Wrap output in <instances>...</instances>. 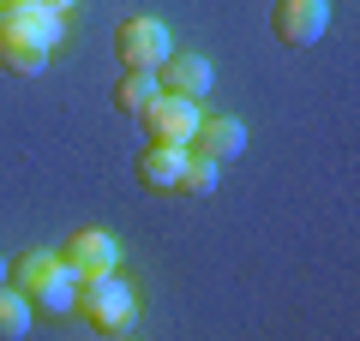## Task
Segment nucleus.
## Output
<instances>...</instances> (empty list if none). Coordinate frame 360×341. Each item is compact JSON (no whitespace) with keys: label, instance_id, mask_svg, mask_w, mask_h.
<instances>
[{"label":"nucleus","instance_id":"obj_6","mask_svg":"<svg viewBox=\"0 0 360 341\" xmlns=\"http://www.w3.org/2000/svg\"><path fill=\"white\" fill-rule=\"evenodd\" d=\"M60 264L72 269V276H96V269H115V264H120V240H115V234H103V227H78V234H66Z\"/></svg>","mask_w":360,"mask_h":341},{"label":"nucleus","instance_id":"obj_1","mask_svg":"<svg viewBox=\"0 0 360 341\" xmlns=\"http://www.w3.org/2000/svg\"><path fill=\"white\" fill-rule=\"evenodd\" d=\"M60 25L66 18L42 0H25V6H0V66L18 78H37L49 66L54 42H60Z\"/></svg>","mask_w":360,"mask_h":341},{"label":"nucleus","instance_id":"obj_3","mask_svg":"<svg viewBox=\"0 0 360 341\" xmlns=\"http://www.w3.org/2000/svg\"><path fill=\"white\" fill-rule=\"evenodd\" d=\"M115 54H120V66H162L174 54V36H168L162 18L139 13V18H120L115 25Z\"/></svg>","mask_w":360,"mask_h":341},{"label":"nucleus","instance_id":"obj_16","mask_svg":"<svg viewBox=\"0 0 360 341\" xmlns=\"http://www.w3.org/2000/svg\"><path fill=\"white\" fill-rule=\"evenodd\" d=\"M0 6H25V0H0Z\"/></svg>","mask_w":360,"mask_h":341},{"label":"nucleus","instance_id":"obj_5","mask_svg":"<svg viewBox=\"0 0 360 341\" xmlns=\"http://www.w3.org/2000/svg\"><path fill=\"white\" fill-rule=\"evenodd\" d=\"M144 120V132H150V144H193V132H198V102H186V96H168V90H156V102L139 114Z\"/></svg>","mask_w":360,"mask_h":341},{"label":"nucleus","instance_id":"obj_7","mask_svg":"<svg viewBox=\"0 0 360 341\" xmlns=\"http://www.w3.org/2000/svg\"><path fill=\"white\" fill-rule=\"evenodd\" d=\"M210 60L205 54H168L162 66H156V84L168 90V96H186V102H205L210 96Z\"/></svg>","mask_w":360,"mask_h":341},{"label":"nucleus","instance_id":"obj_10","mask_svg":"<svg viewBox=\"0 0 360 341\" xmlns=\"http://www.w3.org/2000/svg\"><path fill=\"white\" fill-rule=\"evenodd\" d=\"M60 269H66V264H60V252H25L13 269H6V281H13V288L25 293V300H37V293L49 288V281L60 276Z\"/></svg>","mask_w":360,"mask_h":341},{"label":"nucleus","instance_id":"obj_4","mask_svg":"<svg viewBox=\"0 0 360 341\" xmlns=\"http://www.w3.org/2000/svg\"><path fill=\"white\" fill-rule=\"evenodd\" d=\"M330 25V0H276V13H270V30L283 48H312Z\"/></svg>","mask_w":360,"mask_h":341},{"label":"nucleus","instance_id":"obj_2","mask_svg":"<svg viewBox=\"0 0 360 341\" xmlns=\"http://www.w3.org/2000/svg\"><path fill=\"white\" fill-rule=\"evenodd\" d=\"M72 312L84 317L90 329H127L132 312H139V300H132V288L115 276V269H96V276H78V293H72Z\"/></svg>","mask_w":360,"mask_h":341},{"label":"nucleus","instance_id":"obj_11","mask_svg":"<svg viewBox=\"0 0 360 341\" xmlns=\"http://www.w3.org/2000/svg\"><path fill=\"white\" fill-rule=\"evenodd\" d=\"M156 66H127V72H120V84H115V108L120 114H144L156 102Z\"/></svg>","mask_w":360,"mask_h":341},{"label":"nucleus","instance_id":"obj_15","mask_svg":"<svg viewBox=\"0 0 360 341\" xmlns=\"http://www.w3.org/2000/svg\"><path fill=\"white\" fill-rule=\"evenodd\" d=\"M6 269H13V264H6V258H0V281H6Z\"/></svg>","mask_w":360,"mask_h":341},{"label":"nucleus","instance_id":"obj_9","mask_svg":"<svg viewBox=\"0 0 360 341\" xmlns=\"http://www.w3.org/2000/svg\"><path fill=\"white\" fill-rule=\"evenodd\" d=\"M180 168H186V144H150L139 156V186L144 192H174Z\"/></svg>","mask_w":360,"mask_h":341},{"label":"nucleus","instance_id":"obj_12","mask_svg":"<svg viewBox=\"0 0 360 341\" xmlns=\"http://www.w3.org/2000/svg\"><path fill=\"white\" fill-rule=\"evenodd\" d=\"M217 174H222V162H210V156L186 150V168H180L174 192H186V198H210V192H217Z\"/></svg>","mask_w":360,"mask_h":341},{"label":"nucleus","instance_id":"obj_8","mask_svg":"<svg viewBox=\"0 0 360 341\" xmlns=\"http://www.w3.org/2000/svg\"><path fill=\"white\" fill-rule=\"evenodd\" d=\"M186 150L210 156V162H234V156L246 150V126H240V120H229V114H205Z\"/></svg>","mask_w":360,"mask_h":341},{"label":"nucleus","instance_id":"obj_13","mask_svg":"<svg viewBox=\"0 0 360 341\" xmlns=\"http://www.w3.org/2000/svg\"><path fill=\"white\" fill-rule=\"evenodd\" d=\"M25 329H30V300L13 281H0V341H18Z\"/></svg>","mask_w":360,"mask_h":341},{"label":"nucleus","instance_id":"obj_14","mask_svg":"<svg viewBox=\"0 0 360 341\" xmlns=\"http://www.w3.org/2000/svg\"><path fill=\"white\" fill-rule=\"evenodd\" d=\"M42 6H54V13H60V18H66V13H72V0H42Z\"/></svg>","mask_w":360,"mask_h":341}]
</instances>
